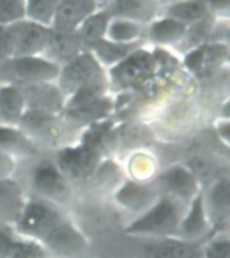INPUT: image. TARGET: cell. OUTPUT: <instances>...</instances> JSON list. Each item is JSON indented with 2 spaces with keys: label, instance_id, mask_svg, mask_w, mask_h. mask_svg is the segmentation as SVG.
<instances>
[{
  "label": "cell",
  "instance_id": "obj_21",
  "mask_svg": "<svg viewBox=\"0 0 230 258\" xmlns=\"http://www.w3.org/2000/svg\"><path fill=\"white\" fill-rule=\"evenodd\" d=\"M81 51H84V47H82L77 31L75 33H55L53 31L50 42L47 45L42 57L54 62L61 68L70 59L77 57Z\"/></svg>",
  "mask_w": 230,
  "mask_h": 258
},
{
  "label": "cell",
  "instance_id": "obj_36",
  "mask_svg": "<svg viewBox=\"0 0 230 258\" xmlns=\"http://www.w3.org/2000/svg\"><path fill=\"white\" fill-rule=\"evenodd\" d=\"M211 17L221 21H230V0H205Z\"/></svg>",
  "mask_w": 230,
  "mask_h": 258
},
{
  "label": "cell",
  "instance_id": "obj_37",
  "mask_svg": "<svg viewBox=\"0 0 230 258\" xmlns=\"http://www.w3.org/2000/svg\"><path fill=\"white\" fill-rule=\"evenodd\" d=\"M14 54L13 39L7 27H0V63L10 59Z\"/></svg>",
  "mask_w": 230,
  "mask_h": 258
},
{
  "label": "cell",
  "instance_id": "obj_16",
  "mask_svg": "<svg viewBox=\"0 0 230 258\" xmlns=\"http://www.w3.org/2000/svg\"><path fill=\"white\" fill-rule=\"evenodd\" d=\"M98 9L97 0H61L50 29L55 33H75Z\"/></svg>",
  "mask_w": 230,
  "mask_h": 258
},
{
  "label": "cell",
  "instance_id": "obj_33",
  "mask_svg": "<svg viewBox=\"0 0 230 258\" xmlns=\"http://www.w3.org/2000/svg\"><path fill=\"white\" fill-rule=\"evenodd\" d=\"M229 45L226 43L209 42L205 45V59H203V72L214 71L227 63L229 59Z\"/></svg>",
  "mask_w": 230,
  "mask_h": 258
},
{
  "label": "cell",
  "instance_id": "obj_20",
  "mask_svg": "<svg viewBox=\"0 0 230 258\" xmlns=\"http://www.w3.org/2000/svg\"><path fill=\"white\" fill-rule=\"evenodd\" d=\"M186 27L183 23L172 18L160 15L154 22L147 26L146 43L155 49H174L179 45L183 38Z\"/></svg>",
  "mask_w": 230,
  "mask_h": 258
},
{
  "label": "cell",
  "instance_id": "obj_34",
  "mask_svg": "<svg viewBox=\"0 0 230 258\" xmlns=\"http://www.w3.org/2000/svg\"><path fill=\"white\" fill-rule=\"evenodd\" d=\"M26 19V0H0V27Z\"/></svg>",
  "mask_w": 230,
  "mask_h": 258
},
{
  "label": "cell",
  "instance_id": "obj_6",
  "mask_svg": "<svg viewBox=\"0 0 230 258\" xmlns=\"http://www.w3.org/2000/svg\"><path fill=\"white\" fill-rule=\"evenodd\" d=\"M31 186L38 199L55 206H65L73 199L70 180L57 168L54 161H43L31 172Z\"/></svg>",
  "mask_w": 230,
  "mask_h": 258
},
{
  "label": "cell",
  "instance_id": "obj_26",
  "mask_svg": "<svg viewBox=\"0 0 230 258\" xmlns=\"http://www.w3.org/2000/svg\"><path fill=\"white\" fill-rule=\"evenodd\" d=\"M160 15L172 18L183 23L184 26H188L201 21L210 14L206 7L205 0H179L162 9Z\"/></svg>",
  "mask_w": 230,
  "mask_h": 258
},
{
  "label": "cell",
  "instance_id": "obj_35",
  "mask_svg": "<svg viewBox=\"0 0 230 258\" xmlns=\"http://www.w3.org/2000/svg\"><path fill=\"white\" fill-rule=\"evenodd\" d=\"M203 59H205V45L188 50L183 54V63L188 72L194 75L203 73Z\"/></svg>",
  "mask_w": 230,
  "mask_h": 258
},
{
  "label": "cell",
  "instance_id": "obj_41",
  "mask_svg": "<svg viewBox=\"0 0 230 258\" xmlns=\"http://www.w3.org/2000/svg\"><path fill=\"white\" fill-rule=\"evenodd\" d=\"M113 0H97V3H98V6L100 7H106L108 5H110Z\"/></svg>",
  "mask_w": 230,
  "mask_h": 258
},
{
  "label": "cell",
  "instance_id": "obj_4",
  "mask_svg": "<svg viewBox=\"0 0 230 258\" xmlns=\"http://www.w3.org/2000/svg\"><path fill=\"white\" fill-rule=\"evenodd\" d=\"M59 67L42 55L11 57L0 63V84L23 85L55 81Z\"/></svg>",
  "mask_w": 230,
  "mask_h": 258
},
{
  "label": "cell",
  "instance_id": "obj_7",
  "mask_svg": "<svg viewBox=\"0 0 230 258\" xmlns=\"http://www.w3.org/2000/svg\"><path fill=\"white\" fill-rule=\"evenodd\" d=\"M41 245L53 258H77L89 249L86 235L67 216L47 234Z\"/></svg>",
  "mask_w": 230,
  "mask_h": 258
},
{
  "label": "cell",
  "instance_id": "obj_10",
  "mask_svg": "<svg viewBox=\"0 0 230 258\" xmlns=\"http://www.w3.org/2000/svg\"><path fill=\"white\" fill-rule=\"evenodd\" d=\"M156 69L155 50L150 51L146 45L139 47L124 61L109 69L110 80L120 87H132L150 77Z\"/></svg>",
  "mask_w": 230,
  "mask_h": 258
},
{
  "label": "cell",
  "instance_id": "obj_9",
  "mask_svg": "<svg viewBox=\"0 0 230 258\" xmlns=\"http://www.w3.org/2000/svg\"><path fill=\"white\" fill-rule=\"evenodd\" d=\"M6 27L13 39V57L42 55L53 34L50 27L30 19H23Z\"/></svg>",
  "mask_w": 230,
  "mask_h": 258
},
{
  "label": "cell",
  "instance_id": "obj_18",
  "mask_svg": "<svg viewBox=\"0 0 230 258\" xmlns=\"http://www.w3.org/2000/svg\"><path fill=\"white\" fill-rule=\"evenodd\" d=\"M27 200L23 186L15 178H0V226L13 229Z\"/></svg>",
  "mask_w": 230,
  "mask_h": 258
},
{
  "label": "cell",
  "instance_id": "obj_2",
  "mask_svg": "<svg viewBox=\"0 0 230 258\" xmlns=\"http://www.w3.org/2000/svg\"><path fill=\"white\" fill-rule=\"evenodd\" d=\"M66 218L62 208L42 199H29L19 219L13 227L17 237L38 243Z\"/></svg>",
  "mask_w": 230,
  "mask_h": 258
},
{
  "label": "cell",
  "instance_id": "obj_40",
  "mask_svg": "<svg viewBox=\"0 0 230 258\" xmlns=\"http://www.w3.org/2000/svg\"><path fill=\"white\" fill-rule=\"evenodd\" d=\"M159 2V5L162 6V9H164L166 6H170L172 3H176V2H179V0H158Z\"/></svg>",
  "mask_w": 230,
  "mask_h": 258
},
{
  "label": "cell",
  "instance_id": "obj_17",
  "mask_svg": "<svg viewBox=\"0 0 230 258\" xmlns=\"http://www.w3.org/2000/svg\"><path fill=\"white\" fill-rule=\"evenodd\" d=\"M142 258H203L201 245L178 238L142 239Z\"/></svg>",
  "mask_w": 230,
  "mask_h": 258
},
{
  "label": "cell",
  "instance_id": "obj_30",
  "mask_svg": "<svg viewBox=\"0 0 230 258\" xmlns=\"http://www.w3.org/2000/svg\"><path fill=\"white\" fill-rule=\"evenodd\" d=\"M61 0H26V19L50 27Z\"/></svg>",
  "mask_w": 230,
  "mask_h": 258
},
{
  "label": "cell",
  "instance_id": "obj_15",
  "mask_svg": "<svg viewBox=\"0 0 230 258\" xmlns=\"http://www.w3.org/2000/svg\"><path fill=\"white\" fill-rule=\"evenodd\" d=\"M213 235V230L206 215L205 206H203V196L202 190L188 203L183 218L180 220L179 229L176 231L175 238L182 241L191 242L201 245Z\"/></svg>",
  "mask_w": 230,
  "mask_h": 258
},
{
  "label": "cell",
  "instance_id": "obj_11",
  "mask_svg": "<svg viewBox=\"0 0 230 258\" xmlns=\"http://www.w3.org/2000/svg\"><path fill=\"white\" fill-rule=\"evenodd\" d=\"M25 99L26 111L62 115L66 106V96L55 81H42L33 84L17 85Z\"/></svg>",
  "mask_w": 230,
  "mask_h": 258
},
{
  "label": "cell",
  "instance_id": "obj_32",
  "mask_svg": "<svg viewBox=\"0 0 230 258\" xmlns=\"http://www.w3.org/2000/svg\"><path fill=\"white\" fill-rule=\"evenodd\" d=\"M9 258H53L41 243L17 237Z\"/></svg>",
  "mask_w": 230,
  "mask_h": 258
},
{
  "label": "cell",
  "instance_id": "obj_23",
  "mask_svg": "<svg viewBox=\"0 0 230 258\" xmlns=\"http://www.w3.org/2000/svg\"><path fill=\"white\" fill-rule=\"evenodd\" d=\"M25 112V99L19 87L0 84V124L18 127Z\"/></svg>",
  "mask_w": 230,
  "mask_h": 258
},
{
  "label": "cell",
  "instance_id": "obj_19",
  "mask_svg": "<svg viewBox=\"0 0 230 258\" xmlns=\"http://www.w3.org/2000/svg\"><path fill=\"white\" fill-rule=\"evenodd\" d=\"M105 9L112 18H124L148 26L162 14L158 0H113Z\"/></svg>",
  "mask_w": 230,
  "mask_h": 258
},
{
  "label": "cell",
  "instance_id": "obj_27",
  "mask_svg": "<svg viewBox=\"0 0 230 258\" xmlns=\"http://www.w3.org/2000/svg\"><path fill=\"white\" fill-rule=\"evenodd\" d=\"M146 31L147 26L140 25L138 22L124 18H112L105 38L120 43L146 42Z\"/></svg>",
  "mask_w": 230,
  "mask_h": 258
},
{
  "label": "cell",
  "instance_id": "obj_39",
  "mask_svg": "<svg viewBox=\"0 0 230 258\" xmlns=\"http://www.w3.org/2000/svg\"><path fill=\"white\" fill-rule=\"evenodd\" d=\"M17 162L15 158L0 150V178L14 177L17 172Z\"/></svg>",
  "mask_w": 230,
  "mask_h": 258
},
{
  "label": "cell",
  "instance_id": "obj_29",
  "mask_svg": "<svg viewBox=\"0 0 230 258\" xmlns=\"http://www.w3.org/2000/svg\"><path fill=\"white\" fill-rule=\"evenodd\" d=\"M113 108V103L110 99H108L106 95L101 96L94 102L89 103L86 106L80 107L77 110H71L63 112L62 116L65 119H70V122L74 123H90V122H98L101 119H105L110 114Z\"/></svg>",
  "mask_w": 230,
  "mask_h": 258
},
{
  "label": "cell",
  "instance_id": "obj_22",
  "mask_svg": "<svg viewBox=\"0 0 230 258\" xmlns=\"http://www.w3.org/2000/svg\"><path fill=\"white\" fill-rule=\"evenodd\" d=\"M0 150L15 160L30 158L38 154V145L30 140L19 127L0 124Z\"/></svg>",
  "mask_w": 230,
  "mask_h": 258
},
{
  "label": "cell",
  "instance_id": "obj_5",
  "mask_svg": "<svg viewBox=\"0 0 230 258\" xmlns=\"http://www.w3.org/2000/svg\"><path fill=\"white\" fill-rule=\"evenodd\" d=\"M102 162V154L90 145H67L55 154L54 164L70 182L89 181Z\"/></svg>",
  "mask_w": 230,
  "mask_h": 258
},
{
  "label": "cell",
  "instance_id": "obj_38",
  "mask_svg": "<svg viewBox=\"0 0 230 258\" xmlns=\"http://www.w3.org/2000/svg\"><path fill=\"white\" fill-rule=\"evenodd\" d=\"M15 238H17V235L13 231V229L0 226V258H9Z\"/></svg>",
  "mask_w": 230,
  "mask_h": 258
},
{
  "label": "cell",
  "instance_id": "obj_12",
  "mask_svg": "<svg viewBox=\"0 0 230 258\" xmlns=\"http://www.w3.org/2000/svg\"><path fill=\"white\" fill-rule=\"evenodd\" d=\"M229 178L214 180L206 190H202L203 206L213 234L227 233L230 224Z\"/></svg>",
  "mask_w": 230,
  "mask_h": 258
},
{
  "label": "cell",
  "instance_id": "obj_14",
  "mask_svg": "<svg viewBox=\"0 0 230 258\" xmlns=\"http://www.w3.org/2000/svg\"><path fill=\"white\" fill-rule=\"evenodd\" d=\"M160 196L162 192L158 186L138 180H127L118 186L114 202L128 212L139 216L152 207Z\"/></svg>",
  "mask_w": 230,
  "mask_h": 258
},
{
  "label": "cell",
  "instance_id": "obj_13",
  "mask_svg": "<svg viewBox=\"0 0 230 258\" xmlns=\"http://www.w3.org/2000/svg\"><path fill=\"white\" fill-rule=\"evenodd\" d=\"M158 180L163 188V195L171 196L186 206L202 190L201 181L193 170L183 164L167 168Z\"/></svg>",
  "mask_w": 230,
  "mask_h": 258
},
{
  "label": "cell",
  "instance_id": "obj_24",
  "mask_svg": "<svg viewBox=\"0 0 230 258\" xmlns=\"http://www.w3.org/2000/svg\"><path fill=\"white\" fill-rule=\"evenodd\" d=\"M146 45V42L139 43H120L113 42L109 39H101L89 51H92L93 55L96 57L97 61L104 67L105 69H110L116 67L118 63L131 55L136 49Z\"/></svg>",
  "mask_w": 230,
  "mask_h": 258
},
{
  "label": "cell",
  "instance_id": "obj_25",
  "mask_svg": "<svg viewBox=\"0 0 230 258\" xmlns=\"http://www.w3.org/2000/svg\"><path fill=\"white\" fill-rule=\"evenodd\" d=\"M112 19V15L105 7H100L96 10L86 21L77 30V34L80 37L84 50H90L97 42L106 37L109 22Z\"/></svg>",
  "mask_w": 230,
  "mask_h": 258
},
{
  "label": "cell",
  "instance_id": "obj_28",
  "mask_svg": "<svg viewBox=\"0 0 230 258\" xmlns=\"http://www.w3.org/2000/svg\"><path fill=\"white\" fill-rule=\"evenodd\" d=\"M214 23H215V18L207 15L201 21L195 22L193 25H188L186 27V31H184L183 38L179 42V45L175 47V50L180 54H184L188 50H193L195 47L206 45L209 42Z\"/></svg>",
  "mask_w": 230,
  "mask_h": 258
},
{
  "label": "cell",
  "instance_id": "obj_1",
  "mask_svg": "<svg viewBox=\"0 0 230 258\" xmlns=\"http://www.w3.org/2000/svg\"><path fill=\"white\" fill-rule=\"evenodd\" d=\"M186 208V204L162 194L152 207L127 224L124 231L139 239L175 238Z\"/></svg>",
  "mask_w": 230,
  "mask_h": 258
},
{
  "label": "cell",
  "instance_id": "obj_8",
  "mask_svg": "<svg viewBox=\"0 0 230 258\" xmlns=\"http://www.w3.org/2000/svg\"><path fill=\"white\" fill-rule=\"evenodd\" d=\"M18 127L37 145L59 146L66 138L67 128L62 115L26 111Z\"/></svg>",
  "mask_w": 230,
  "mask_h": 258
},
{
  "label": "cell",
  "instance_id": "obj_3",
  "mask_svg": "<svg viewBox=\"0 0 230 258\" xmlns=\"http://www.w3.org/2000/svg\"><path fill=\"white\" fill-rule=\"evenodd\" d=\"M55 83L67 99V96H70L71 93L85 87H92V85L108 87L109 79L106 76V69L97 61L92 51L84 50L61 67Z\"/></svg>",
  "mask_w": 230,
  "mask_h": 258
},
{
  "label": "cell",
  "instance_id": "obj_31",
  "mask_svg": "<svg viewBox=\"0 0 230 258\" xmlns=\"http://www.w3.org/2000/svg\"><path fill=\"white\" fill-rule=\"evenodd\" d=\"M203 258H230L229 233L213 234L201 243Z\"/></svg>",
  "mask_w": 230,
  "mask_h": 258
}]
</instances>
